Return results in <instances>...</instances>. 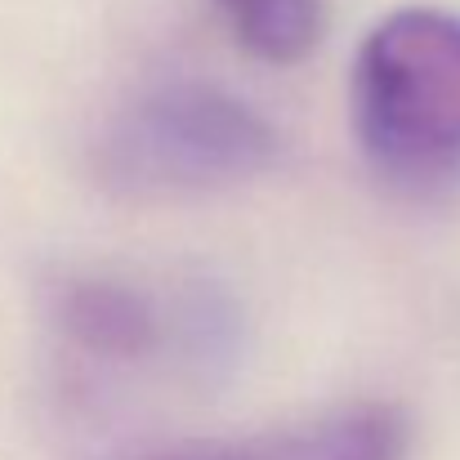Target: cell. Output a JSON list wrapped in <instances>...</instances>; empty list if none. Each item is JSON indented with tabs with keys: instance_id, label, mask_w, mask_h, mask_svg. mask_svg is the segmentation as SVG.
<instances>
[{
	"instance_id": "277c9868",
	"label": "cell",
	"mask_w": 460,
	"mask_h": 460,
	"mask_svg": "<svg viewBox=\"0 0 460 460\" xmlns=\"http://www.w3.org/2000/svg\"><path fill=\"white\" fill-rule=\"evenodd\" d=\"M54 317L76 349L94 358H112V362L148 358L165 335V322L156 313L153 296H144L130 282H112V278L63 282L54 300Z\"/></svg>"
},
{
	"instance_id": "7a4b0ae2",
	"label": "cell",
	"mask_w": 460,
	"mask_h": 460,
	"mask_svg": "<svg viewBox=\"0 0 460 460\" xmlns=\"http://www.w3.org/2000/svg\"><path fill=\"white\" fill-rule=\"evenodd\" d=\"M273 156L278 135L251 103L206 81H165L108 121L99 170L130 197H197L264 174Z\"/></svg>"
},
{
	"instance_id": "5b68a950",
	"label": "cell",
	"mask_w": 460,
	"mask_h": 460,
	"mask_svg": "<svg viewBox=\"0 0 460 460\" xmlns=\"http://www.w3.org/2000/svg\"><path fill=\"white\" fill-rule=\"evenodd\" d=\"M233 40L264 63H300L322 40V0H215Z\"/></svg>"
},
{
	"instance_id": "6da1fadb",
	"label": "cell",
	"mask_w": 460,
	"mask_h": 460,
	"mask_svg": "<svg viewBox=\"0 0 460 460\" xmlns=\"http://www.w3.org/2000/svg\"><path fill=\"white\" fill-rule=\"evenodd\" d=\"M353 126L371 165L407 192L460 183V18L398 9L353 63Z\"/></svg>"
},
{
	"instance_id": "3957f363",
	"label": "cell",
	"mask_w": 460,
	"mask_h": 460,
	"mask_svg": "<svg viewBox=\"0 0 460 460\" xmlns=\"http://www.w3.org/2000/svg\"><path fill=\"white\" fill-rule=\"evenodd\" d=\"M407 420L394 407H349L322 420L251 434V438H210L179 443L135 460H402Z\"/></svg>"
}]
</instances>
